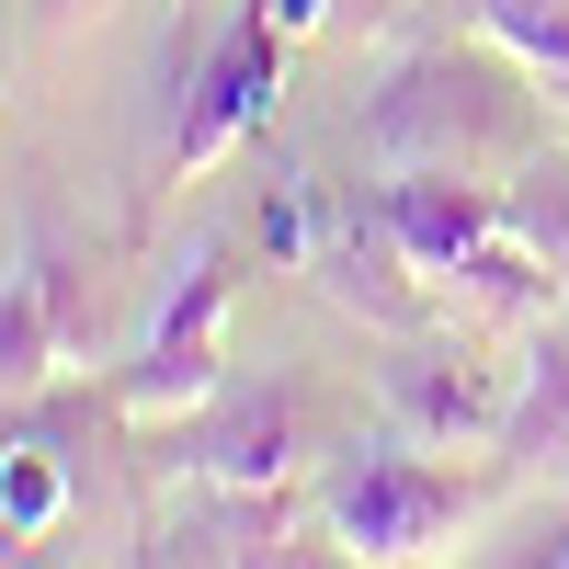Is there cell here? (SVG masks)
I'll list each match as a JSON object with an SVG mask.
<instances>
[{
    "mask_svg": "<svg viewBox=\"0 0 569 569\" xmlns=\"http://www.w3.org/2000/svg\"><path fill=\"white\" fill-rule=\"evenodd\" d=\"M353 137L376 171H490L536 137V91L512 46H410L365 80Z\"/></svg>",
    "mask_w": 569,
    "mask_h": 569,
    "instance_id": "6da1fadb",
    "label": "cell"
},
{
    "mask_svg": "<svg viewBox=\"0 0 569 569\" xmlns=\"http://www.w3.org/2000/svg\"><path fill=\"white\" fill-rule=\"evenodd\" d=\"M558 284H569V273H558L547 251H525L512 228H490V240L445 273V297H456L467 319H490V330H525V319H547V308H558Z\"/></svg>",
    "mask_w": 569,
    "mask_h": 569,
    "instance_id": "30bf717a",
    "label": "cell"
},
{
    "mask_svg": "<svg viewBox=\"0 0 569 569\" xmlns=\"http://www.w3.org/2000/svg\"><path fill=\"white\" fill-rule=\"evenodd\" d=\"M284 536H297V479H182V501L149 525V558L251 569V558H284Z\"/></svg>",
    "mask_w": 569,
    "mask_h": 569,
    "instance_id": "8992f818",
    "label": "cell"
},
{
    "mask_svg": "<svg viewBox=\"0 0 569 569\" xmlns=\"http://www.w3.org/2000/svg\"><path fill=\"white\" fill-rule=\"evenodd\" d=\"M0 558H34V536L12 525V501H0Z\"/></svg>",
    "mask_w": 569,
    "mask_h": 569,
    "instance_id": "ac0fdd59",
    "label": "cell"
},
{
    "mask_svg": "<svg viewBox=\"0 0 569 569\" xmlns=\"http://www.w3.org/2000/svg\"><path fill=\"white\" fill-rule=\"evenodd\" d=\"M103 12H114V0H34L46 34H80V23H103Z\"/></svg>",
    "mask_w": 569,
    "mask_h": 569,
    "instance_id": "2e32d148",
    "label": "cell"
},
{
    "mask_svg": "<svg viewBox=\"0 0 569 569\" xmlns=\"http://www.w3.org/2000/svg\"><path fill=\"white\" fill-rule=\"evenodd\" d=\"M194 12H206V0H182V23H194Z\"/></svg>",
    "mask_w": 569,
    "mask_h": 569,
    "instance_id": "44dd1931",
    "label": "cell"
},
{
    "mask_svg": "<svg viewBox=\"0 0 569 569\" xmlns=\"http://www.w3.org/2000/svg\"><path fill=\"white\" fill-rule=\"evenodd\" d=\"M228 297H240V262H228V240H194V251H182V284L160 297L149 342H137V365H114V421H137V433H171V421H194V410L228 388V365H217Z\"/></svg>",
    "mask_w": 569,
    "mask_h": 569,
    "instance_id": "7a4b0ae2",
    "label": "cell"
},
{
    "mask_svg": "<svg viewBox=\"0 0 569 569\" xmlns=\"http://www.w3.org/2000/svg\"><path fill=\"white\" fill-rule=\"evenodd\" d=\"M0 501H12L23 536H46V525L69 512V467L46 456V445H12V456H0Z\"/></svg>",
    "mask_w": 569,
    "mask_h": 569,
    "instance_id": "5bb4252c",
    "label": "cell"
},
{
    "mask_svg": "<svg viewBox=\"0 0 569 569\" xmlns=\"http://www.w3.org/2000/svg\"><path fill=\"white\" fill-rule=\"evenodd\" d=\"M262 12H273V34H319V23H330V0H262Z\"/></svg>",
    "mask_w": 569,
    "mask_h": 569,
    "instance_id": "e0dca14e",
    "label": "cell"
},
{
    "mask_svg": "<svg viewBox=\"0 0 569 569\" xmlns=\"http://www.w3.org/2000/svg\"><path fill=\"white\" fill-rule=\"evenodd\" d=\"M308 273L330 284V308L376 319L388 342H410V330H433V273H421V262L399 251L388 206H353V217H330V228H319V251H308Z\"/></svg>",
    "mask_w": 569,
    "mask_h": 569,
    "instance_id": "52a82bcc",
    "label": "cell"
},
{
    "mask_svg": "<svg viewBox=\"0 0 569 569\" xmlns=\"http://www.w3.org/2000/svg\"><path fill=\"white\" fill-rule=\"evenodd\" d=\"M547 103H558V114H569V69H558V80H547Z\"/></svg>",
    "mask_w": 569,
    "mask_h": 569,
    "instance_id": "ffe728a7",
    "label": "cell"
},
{
    "mask_svg": "<svg viewBox=\"0 0 569 569\" xmlns=\"http://www.w3.org/2000/svg\"><path fill=\"white\" fill-rule=\"evenodd\" d=\"M171 456H182V479H297L308 399L284 376H228L194 421H171Z\"/></svg>",
    "mask_w": 569,
    "mask_h": 569,
    "instance_id": "5b68a950",
    "label": "cell"
},
{
    "mask_svg": "<svg viewBox=\"0 0 569 569\" xmlns=\"http://www.w3.org/2000/svg\"><path fill=\"white\" fill-rule=\"evenodd\" d=\"M376 206H388L399 251L445 284V273L501 228V182H479V171H388V194H376Z\"/></svg>",
    "mask_w": 569,
    "mask_h": 569,
    "instance_id": "9c48e42d",
    "label": "cell"
},
{
    "mask_svg": "<svg viewBox=\"0 0 569 569\" xmlns=\"http://www.w3.org/2000/svg\"><path fill=\"white\" fill-rule=\"evenodd\" d=\"M262 251H273V262H308V251H319V228H308V182H297V171H273V194H262Z\"/></svg>",
    "mask_w": 569,
    "mask_h": 569,
    "instance_id": "9a60e30c",
    "label": "cell"
},
{
    "mask_svg": "<svg viewBox=\"0 0 569 569\" xmlns=\"http://www.w3.org/2000/svg\"><path fill=\"white\" fill-rule=\"evenodd\" d=\"M501 410H512V388L490 365H467L456 342H399V365H388V421L410 445H490L501 433Z\"/></svg>",
    "mask_w": 569,
    "mask_h": 569,
    "instance_id": "ba28073f",
    "label": "cell"
},
{
    "mask_svg": "<svg viewBox=\"0 0 569 569\" xmlns=\"http://www.w3.org/2000/svg\"><path fill=\"white\" fill-rule=\"evenodd\" d=\"M501 228H512L525 251H547V262L569 273V149H536L525 171L501 182Z\"/></svg>",
    "mask_w": 569,
    "mask_h": 569,
    "instance_id": "4fadbf2b",
    "label": "cell"
},
{
    "mask_svg": "<svg viewBox=\"0 0 569 569\" xmlns=\"http://www.w3.org/2000/svg\"><path fill=\"white\" fill-rule=\"evenodd\" d=\"M456 525H467V479H445L433 456H410V433L365 445L330 479V536L353 558H433Z\"/></svg>",
    "mask_w": 569,
    "mask_h": 569,
    "instance_id": "3957f363",
    "label": "cell"
},
{
    "mask_svg": "<svg viewBox=\"0 0 569 569\" xmlns=\"http://www.w3.org/2000/svg\"><path fill=\"white\" fill-rule=\"evenodd\" d=\"M58 365H80L69 319H58V284H46L34 262H12V273H0V399H46Z\"/></svg>",
    "mask_w": 569,
    "mask_h": 569,
    "instance_id": "8fae6325",
    "label": "cell"
},
{
    "mask_svg": "<svg viewBox=\"0 0 569 569\" xmlns=\"http://www.w3.org/2000/svg\"><path fill=\"white\" fill-rule=\"evenodd\" d=\"M558 558H569V547H558Z\"/></svg>",
    "mask_w": 569,
    "mask_h": 569,
    "instance_id": "7402d4cb",
    "label": "cell"
},
{
    "mask_svg": "<svg viewBox=\"0 0 569 569\" xmlns=\"http://www.w3.org/2000/svg\"><path fill=\"white\" fill-rule=\"evenodd\" d=\"M501 467H569V330H547V342L512 365V410L490 433Z\"/></svg>",
    "mask_w": 569,
    "mask_h": 569,
    "instance_id": "7c38bea8",
    "label": "cell"
},
{
    "mask_svg": "<svg viewBox=\"0 0 569 569\" xmlns=\"http://www.w3.org/2000/svg\"><path fill=\"white\" fill-rule=\"evenodd\" d=\"M479 12H569V0H479Z\"/></svg>",
    "mask_w": 569,
    "mask_h": 569,
    "instance_id": "d6986e66",
    "label": "cell"
},
{
    "mask_svg": "<svg viewBox=\"0 0 569 569\" xmlns=\"http://www.w3.org/2000/svg\"><path fill=\"white\" fill-rule=\"evenodd\" d=\"M284 46L262 0H240L228 12V34L206 46L194 69H182V126H171V171H206L217 149H240L251 126H273V91H284Z\"/></svg>",
    "mask_w": 569,
    "mask_h": 569,
    "instance_id": "277c9868",
    "label": "cell"
}]
</instances>
